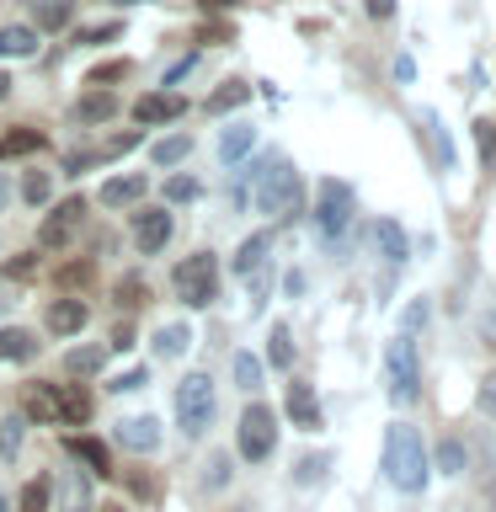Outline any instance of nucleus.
<instances>
[{
	"instance_id": "nucleus-1",
	"label": "nucleus",
	"mask_w": 496,
	"mask_h": 512,
	"mask_svg": "<svg viewBox=\"0 0 496 512\" xmlns=\"http://www.w3.org/2000/svg\"><path fill=\"white\" fill-rule=\"evenodd\" d=\"M427 448H422V432L406 427V422H395L390 432H384V480H390L395 491H427Z\"/></svg>"
},
{
	"instance_id": "nucleus-2",
	"label": "nucleus",
	"mask_w": 496,
	"mask_h": 512,
	"mask_svg": "<svg viewBox=\"0 0 496 512\" xmlns=\"http://www.w3.org/2000/svg\"><path fill=\"white\" fill-rule=\"evenodd\" d=\"M251 182H256V208L272 219H288L299 214V171L288 166L283 155H262L251 166Z\"/></svg>"
},
{
	"instance_id": "nucleus-3",
	"label": "nucleus",
	"mask_w": 496,
	"mask_h": 512,
	"mask_svg": "<svg viewBox=\"0 0 496 512\" xmlns=\"http://www.w3.org/2000/svg\"><path fill=\"white\" fill-rule=\"evenodd\" d=\"M171 283H176V299H182L187 310H208V304L219 299V256L198 251V256H187V262H176Z\"/></svg>"
},
{
	"instance_id": "nucleus-4",
	"label": "nucleus",
	"mask_w": 496,
	"mask_h": 512,
	"mask_svg": "<svg viewBox=\"0 0 496 512\" xmlns=\"http://www.w3.org/2000/svg\"><path fill=\"white\" fill-rule=\"evenodd\" d=\"M176 422H182L187 438H203L214 427V379L208 374H187L176 384Z\"/></svg>"
},
{
	"instance_id": "nucleus-5",
	"label": "nucleus",
	"mask_w": 496,
	"mask_h": 512,
	"mask_svg": "<svg viewBox=\"0 0 496 512\" xmlns=\"http://www.w3.org/2000/svg\"><path fill=\"white\" fill-rule=\"evenodd\" d=\"M235 448H240V459H251V464L272 459V448H278V416H272V406H262V400H251V406L240 411Z\"/></svg>"
},
{
	"instance_id": "nucleus-6",
	"label": "nucleus",
	"mask_w": 496,
	"mask_h": 512,
	"mask_svg": "<svg viewBox=\"0 0 496 512\" xmlns=\"http://www.w3.org/2000/svg\"><path fill=\"white\" fill-rule=\"evenodd\" d=\"M352 208H358V192L347 182H336V176H326V182L315 187V230L326 240H336L352 224Z\"/></svg>"
},
{
	"instance_id": "nucleus-7",
	"label": "nucleus",
	"mask_w": 496,
	"mask_h": 512,
	"mask_svg": "<svg viewBox=\"0 0 496 512\" xmlns=\"http://www.w3.org/2000/svg\"><path fill=\"white\" fill-rule=\"evenodd\" d=\"M384 368H390V400L395 406H411V400L422 395V368H416V342L406 331L390 342V352H384Z\"/></svg>"
},
{
	"instance_id": "nucleus-8",
	"label": "nucleus",
	"mask_w": 496,
	"mask_h": 512,
	"mask_svg": "<svg viewBox=\"0 0 496 512\" xmlns=\"http://www.w3.org/2000/svg\"><path fill=\"white\" fill-rule=\"evenodd\" d=\"M48 512H96L91 502V475L64 464L59 475H48Z\"/></svg>"
},
{
	"instance_id": "nucleus-9",
	"label": "nucleus",
	"mask_w": 496,
	"mask_h": 512,
	"mask_svg": "<svg viewBox=\"0 0 496 512\" xmlns=\"http://www.w3.org/2000/svg\"><path fill=\"white\" fill-rule=\"evenodd\" d=\"M80 219H86V198H64L54 214H48L38 224V246L43 251H59V246H70V235L80 230Z\"/></svg>"
},
{
	"instance_id": "nucleus-10",
	"label": "nucleus",
	"mask_w": 496,
	"mask_h": 512,
	"mask_svg": "<svg viewBox=\"0 0 496 512\" xmlns=\"http://www.w3.org/2000/svg\"><path fill=\"white\" fill-rule=\"evenodd\" d=\"M187 112V96H176V91H144L139 102H134V118L150 128V123H176Z\"/></svg>"
},
{
	"instance_id": "nucleus-11",
	"label": "nucleus",
	"mask_w": 496,
	"mask_h": 512,
	"mask_svg": "<svg viewBox=\"0 0 496 512\" xmlns=\"http://www.w3.org/2000/svg\"><path fill=\"white\" fill-rule=\"evenodd\" d=\"M166 240H171V214H166V208H139V214H134V246L144 256H155Z\"/></svg>"
},
{
	"instance_id": "nucleus-12",
	"label": "nucleus",
	"mask_w": 496,
	"mask_h": 512,
	"mask_svg": "<svg viewBox=\"0 0 496 512\" xmlns=\"http://www.w3.org/2000/svg\"><path fill=\"white\" fill-rule=\"evenodd\" d=\"M22 422H59V395H54V384L48 379H32L22 384Z\"/></svg>"
},
{
	"instance_id": "nucleus-13",
	"label": "nucleus",
	"mask_w": 496,
	"mask_h": 512,
	"mask_svg": "<svg viewBox=\"0 0 496 512\" xmlns=\"http://www.w3.org/2000/svg\"><path fill=\"white\" fill-rule=\"evenodd\" d=\"M54 395H59V427H86L91 422L96 400H91L86 384H54Z\"/></svg>"
},
{
	"instance_id": "nucleus-14",
	"label": "nucleus",
	"mask_w": 496,
	"mask_h": 512,
	"mask_svg": "<svg viewBox=\"0 0 496 512\" xmlns=\"http://www.w3.org/2000/svg\"><path fill=\"white\" fill-rule=\"evenodd\" d=\"M64 454L86 464V475H102V480L118 475V470H112V448L102 438H64Z\"/></svg>"
},
{
	"instance_id": "nucleus-15",
	"label": "nucleus",
	"mask_w": 496,
	"mask_h": 512,
	"mask_svg": "<svg viewBox=\"0 0 496 512\" xmlns=\"http://www.w3.org/2000/svg\"><path fill=\"white\" fill-rule=\"evenodd\" d=\"M86 320H91V310L80 299H54L43 310V326L54 331V336H75V331H86Z\"/></svg>"
},
{
	"instance_id": "nucleus-16",
	"label": "nucleus",
	"mask_w": 496,
	"mask_h": 512,
	"mask_svg": "<svg viewBox=\"0 0 496 512\" xmlns=\"http://www.w3.org/2000/svg\"><path fill=\"white\" fill-rule=\"evenodd\" d=\"M267 251H272V230L246 235V240H240V251L230 256V272H235V278H256V272H262V262H267Z\"/></svg>"
},
{
	"instance_id": "nucleus-17",
	"label": "nucleus",
	"mask_w": 496,
	"mask_h": 512,
	"mask_svg": "<svg viewBox=\"0 0 496 512\" xmlns=\"http://www.w3.org/2000/svg\"><path fill=\"white\" fill-rule=\"evenodd\" d=\"M283 406H288V422H294V427H304V432H315L320 427V400H315V390H310V384H288V400H283Z\"/></svg>"
},
{
	"instance_id": "nucleus-18",
	"label": "nucleus",
	"mask_w": 496,
	"mask_h": 512,
	"mask_svg": "<svg viewBox=\"0 0 496 512\" xmlns=\"http://www.w3.org/2000/svg\"><path fill=\"white\" fill-rule=\"evenodd\" d=\"M374 246H379V256L390 267H406L411 262V240H406V230H400L395 219H379L374 224Z\"/></svg>"
},
{
	"instance_id": "nucleus-19",
	"label": "nucleus",
	"mask_w": 496,
	"mask_h": 512,
	"mask_svg": "<svg viewBox=\"0 0 496 512\" xmlns=\"http://www.w3.org/2000/svg\"><path fill=\"white\" fill-rule=\"evenodd\" d=\"M118 443L134 448V454H155L160 448V422L155 416H128V422L118 427Z\"/></svg>"
},
{
	"instance_id": "nucleus-20",
	"label": "nucleus",
	"mask_w": 496,
	"mask_h": 512,
	"mask_svg": "<svg viewBox=\"0 0 496 512\" xmlns=\"http://www.w3.org/2000/svg\"><path fill=\"white\" fill-rule=\"evenodd\" d=\"M144 171H128V176H112V182L102 187V208H128V203H139L144 198Z\"/></svg>"
},
{
	"instance_id": "nucleus-21",
	"label": "nucleus",
	"mask_w": 496,
	"mask_h": 512,
	"mask_svg": "<svg viewBox=\"0 0 496 512\" xmlns=\"http://www.w3.org/2000/svg\"><path fill=\"white\" fill-rule=\"evenodd\" d=\"M32 54H38V27H22V22L0 27V59H32Z\"/></svg>"
},
{
	"instance_id": "nucleus-22",
	"label": "nucleus",
	"mask_w": 496,
	"mask_h": 512,
	"mask_svg": "<svg viewBox=\"0 0 496 512\" xmlns=\"http://www.w3.org/2000/svg\"><path fill=\"white\" fill-rule=\"evenodd\" d=\"M251 144H256V128H246V123L224 128V134H219V160H224V166H240V160L251 155Z\"/></svg>"
},
{
	"instance_id": "nucleus-23",
	"label": "nucleus",
	"mask_w": 496,
	"mask_h": 512,
	"mask_svg": "<svg viewBox=\"0 0 496 512\" xmlns=\"http://www.w3.org/2000/svg\"><path fill=\"white\" fill-rule=\"evenodd\" d=\"M38 150H48V134H38V128L0 134V160H22V155H38Z\"/></svg>"
},
{
	"instance_id": "nucleus-24",
	"label": "nucleus",
	"mask_w": 496,
	"mask_h": 512,
	"mask_svg": "<svg viewBox=\"0 0 496 512\" xmlns=\"http://www.w3.org/2000/svg\"><path fill=\"white\" fill-rule=\"evenodd\" d=\"M0 358H11V363H32V358H38V336L22 331V326H6V331H0Z\"/></svg>"
},
{
	"instance_id": "nucleus-25",
	"label": "nucleus",
	"mask_w": 496,
	"mask_h": 512,
	"mask_svg": "<svg viewBox=\"0 0 496 512\" xmlns=\"http://www.w3.org/2000/svg\"><path fill=\"white\" fill-rule=\"evenodd\" d=\"M27 11L38 16V27H43V32H59V27H70L75 0H27Z\"/></svg>"
},
{
	"instance_id": "nucleus-26",
	"label": "nucleus",
	"mask_w": 496,
	"mask_h": 512,
	"mask_svg": "<svg viewBox=\"0 0 496 512\" xmlns=\"http://www.w3.org/2000/svg\"><path fill=\"white\" fill-rule=\"evenodd\" d=\"M102 363H107V347L102 342H91V347H70L64 352V374H102Z\"/></svg>"
},
{
	"instance_id": "nucleus-27",
	"label": "nucleus",
	"mask_w": 496,
	"mask_h": 512,
	"mask_svg": "<svg viewBox=\"0 0 496 512\" xmlns=\"http://www.w3.org/2000/svg\"><path fill=\"white\" fill-rule=\"evenodd\" d=\"M118 96H112V91H86V96H80V123H107V118H118Z\"/></svg>"
},
{
	"instance_id": "nucleus-28",
	"label": "nucleus",
	"mask_w": 496,
	"mask_h": 512,
	"mask_svg": "<svg viewBox=\"0 0 496 512\" xmlns=\"http://www.w3.org/2000/svg\"><path fill=\"white\" fill-rule=\"evenodd\" d=\"M112 299H118V310H139V304H150V283H144V272H123V278L112 283Z\"/></svg>"
},
{
	"instance_id": "nucleus-29",
	"label": "nucleus",
	"mask_w": 496,
	"mask_h": 512,
	"mask_svg": "<svg viewBox=\"0 0 496 512\" xmlns=\"http://www.w3.org/2000/svg\"><path fill=\"white\" fill-rule=\"evenodd\" d=\"M251 102V86H246V80H224V86L214 91V96H208V112H214V118H224V112H235V107H246Z\"/></svg>"
},
{
	"instance_id": "nucleus-30",
	"label": "nucleus",
	"mask_w": 496,
	"mask_h": 512,
	"mask_svg": "<svg viewBox=\"0 0 496 512\" xmlns=\"http://www.w3.org/2000/svg\"><path fill=\"white\" fill-rule=\"evenodd\" d=\"M422 128H427V139H432V155H438V166L448 171V166H454V139H448V128L438 123V112H422Z\"/></svg>"
},
{
	"instance_id": "nucleus-31",
	"label": "nucleus",
	"mask_w": 496,
	"mask_h": 512,
	"mask_svg": "<svg viewBox=\"0 0 496 512\" xmlns=\"http://www.w3.org/2000/svg\"><path fill=\"white\" fill-rule=\"evenodd\" d=\"M187 342H192L187 326H160V331H155V358H182Z\"/></svg>"
},
{
	"instance_id": "nucleus-32",
	"label": "nucleus",
	"mask_w": 496,
	"mask_h": 512,
	"mask_svg": "<svg viewBox=\"0 0 496 512\" xmlns=\"http://www.w3.org/2000/svg\"><path fill=\"white\" fill-rule=\"evenodd\" d=\"M267 363H272V368H294V331H288V326H272Z\"/></svg>"
},
{
	"instance_id": "nucleus-33",
	"label": "nucleus",
	"mask_w": 496,
	"mask_h": 512,
	"mask_svg": "<svg viewBox=\"0 0 496 512\" xmlns=\"http://www.w3.org/2000/svg\"><path fill=\"white\" fill-rule=\"evenodd\" d=\"M187 150H192V134H171V139H160L150 150V160L155 166H176V160H187Z\"/></svg>"
},
{
	"instance_id": "nucleus-34",
	"label": "nucleus",
	"mask_w": 496,
	"mask_h": 512,
	"mask_svg": "<svg viewBox=\"0 0 496 512\" xmlns=\"http://www.w3.org/2000/svg\"><path fill=\"white\" fill-rule=\"evenodd\" d=\"M464 464H470V448H464L459 438H443L438 443V470L443 475H464Z\"/></svg>"
},
{
	"instance_id": "nucleus-35",
	"label": "nucleus",
	"mask_w": 496,
	"mask_h": 512,
	"mask_svg": "<svg viewBox=\"0 0 496 512\" xmlns=\"http://www.w3.org/2000/svg\"><path fill=\"white\" fill-rule=\"evenodd\" d=\"M16 512H48V475H32L22 496H16Z\"/></svg>"
},
{
	"instance_id": "nucleus-36",
	"label": "nucleus",
	"mask_w": 496,
	"mask_h": 512,
	"mask_svg": "<svg viewBox=\"0 0 496 512\" xmlns=\"http://www.w3.org/2000/svg\"><path fill=\"white\" fill-rule=\"evenodd\" d=\"M128 75H134V64H128V59H107V64H96V70H91L86 86L91 91H107L112 80H128Z\"/></svg>"
},
{
	"instance_id": "nucleus-37",
	"label": "nucleus",
	"mask_w": 496,
	"mask_h": 512,
	"mask_svg": "<svg viewBox=\"0 0 496 512\" xmlns=\"http://www.w3.org/2000/svg\"><path fill=\"white\" fill-rule=\"evenodd\" d=\"M48 192H54V176H48V171H27V176H22V198H27V203L43 208Z\"/></svg>"
},
{
	"instance_id": "nucleus-38",
	"label": "nucleus",
	"mask_w": 496,
	"mask_h": 512,
	"mask_svg": "<svg viewBox=\"0 0 496 512\" xmlns=\"http://www.w3.org/2000/svg\"><path fill=\"white\" fill-rule=\"evenodd\" d=\"M91 278H96V262H91V256H80V262L59 267V288H86Z\"/></svg>"
},
{
	"instance_id": "nucleus-39",
	"label": "nucleus",
	"mask_w": 496,
	"mask_h": 512,
	"mask_svg": "<svg viewBox=\"0 0 496 512\" xmlns=\"http://www.w3.org/2000/svg\"><path fill=\"white\" fill-rule=\"evenodd\" d=\"M235 384L240 390H256V384H262V363H256L251 352H235Z\"/></svg>"
},
{
	"instance_id": "nucleus-40",
	"label": "nucleus",
	"mask_w": 496,
	"mask_h": 512,
	"mask_svg": "<svg viewBox=\"0 0 496 512\" xmlns=\"http://www.w3.org/2000/svg\"><path fill=\"white\" fill-rule=\"evenodd\" d=\"M16 454H22V416L0 422V459H16Z\"/></svg>"
},
{
	"instance_id": "nucleus-41",
	"label": "nucleus",
	"mask_w": 496,
	"mask_h": 512,
	"mask_svg": "<svg viewBox=\"0 0 496 512\" xmlns=\"http://www.w3.org/2000/svg\"><path fill=\"white\" fill-rule=\"evenodd\" d=\"M326 464H331L326 454H304V459L294 464V480H299V486H315V480L326 475Z\"/></svg>"
},
{
	"instance_id": "nucleus-42",
	"label": "nucleus",
	"mask_w": 496,
	"mask_h": 512,
	"mask_svg": "<svg viewBox=\"0 0 496 512\" xmlns=\"http://www.w3.org/2000/svg\"><path fill=\"white\" fill-rule=\"evenodd\" d=\"M198 198V176H171L166 182V203H192Z\"/></svg>"
},
{
	"instance_id": "nucleus-43",
	"label": "nucleus",
	"mask_w": 496,
	"mask_h": 512,
	"mask_svg": "<svg viewBox=\"0 0 496 512\" xmlns=\"http://www.w3.org/2000/svg\"><path fill=\"white\" fill-rule=\"evenodd\" d=\"M475 139H480V166H496V123H475Z\"/></svg>"
},
{
	"instance_id": "nucleus-44",
	"label": "nucleus",
	"mask_w": 496,
	"mask_h": 512,
	"mask_svg": "<svg viewBox=\"0 0 496 512\" xmlns=\"http://www.w3.org/2000/svg\"><path fill=\"white\" fill-rule=\"evenodd\" d=\"M118 32H123V22H102V27H86V32H75V43H112V38H118Z\"/></svg>"
},
{
	"instance_id": "nucleus-45",
	"label": "nucleus",
	"mask_w": 496,
	"mask_h": 512,
	"mask_svg": "<svg viewBox=\"0 0 496 512\" xmlns=\"http://www.w3.org/2000/svg\"><path fill=\"white\" fill-rule=\"evenodd\" d=\"M224 480H230V454H214V459H208V475H203V486H208V491H219Z\"/></svg>"
},
{
	"instance_id": "nucleus-46",
	"label": "nucleus",
	"mask_w": 496,
	"mask_h": 512,
	"mask_svg": "<svg viewBox=\"0 0 496 512\" xmlns=\"http://www.w3.org/2000/svg\"><path fill=\"white\" fill-rule=\"evenodd\" d=\"M144 384H150V368H128L123 379H112V390H118V395H134V390H144Z\"/></svg>"
},
{
	"instance_id": "nucleus-47",
	"label": "nucleus",
	"mask_w": 496,
	"mask_h": 512,
	"mask_svg": "<svg viewBox=\"0 0 496 512\" xmlns=\"http://www.w3.org/2000/svg\"><path fill=\"white\" fill-rule=\"evenodd\" d=\"M32 272H38V256H11V262H6V278L11 283H27Z\"/></svg>"
},
{
	"instance_id": "nucleus-48",
	"label": "nucleus",
	"mask_w": 496,
	"mask_h": 512,
	"mask_svg": "<svg viewBox=\"0 0 496 512\" xmlns=\"http://www.w3.org/2000/svg\"><path fill=\"white\" fill-rule=\"evenodd\" d=\"M480 411H486L491 422H496V374H486V379H480Z\"/></svg>"
},
{
	"instance_id": "nucleus-49",
	"label": "nucleus",
	"mask_w": 496,
	"mask_h": 512,
	"mask_svg": "<svg viewBox=\"0 0 496 512\" xmlns=\"http://www.w3.org/2000/svg\"><path fill=\"white\" fill-rule=\"evenodd\" d=\"M427 315H432V310H427V299H416L411 310H406V336H411V331H422V326H427Z\"/></svg>"
},
{
	"instance_id": "nucleus-50",
	"label": "nucleus",
	"mask_w": 496,
	"mask_h": 512,
	"mask_svg": "<svg viewBox=\"0 0 496 512\" xmlns=\"http://www.w3.org/2000/svg\"><path fill=\"white\" fill-rule=\"evenodd\" d=\"M192 64H198V54H187V59H176V64H171V70H166V86H176V80H182V75L192 70Z\"/></svg>"
},
{
	"instance_id": "nucleus-51",
	"label": "nucleus",
	"mask_w": 496,
	"mask_h": 512,
	"mask_svg": "<svg viewBox=\"0 0 496 512\" xmlns=\"http://www.w3.org/2000/svg\"><path fill=\"white\" fill-rule=\"evenodd\" d=\"M368 16H374V22H390V16H395V0H368Z\"/></svg>"
},
{
	"instance_id": "nucleus-52",
	"label": "nucleus",
	"mask_w": 496,
	"mask_h": 512,
	"mask_svg": "<svg viewBox=\"0 0 496 512\" xmlns=\"http://www.w3.org/2000/svg\"><path fill=\"white\" fill-rule=\"evenodd\" d=\"M128 486H134V496H144V502L155 496V480L150 475H128Z\"/></svg>"
},
{
	"instance_id": "nucleus-53",
	"label": "nucleus",
	"mask_w": 496,
	"mask_h": 512,
	"mask_svg": "<svg viewBox=\"0 0 496 512\" xmlns=\"http://www.w3.org/2000/svg\"><path fill=\"white\" fill-rule=\"evenodd\" d=\"M112 347H118V352H128V347H134V326H128V320H123L118 331H112Z\"/></svg>"
},
{
	"instance_id": "nucleus-54",
	"label": "nucleus",
	"mask_w": 496,
	"mask_h": 512,
	"mask_svg": "<svg viewBox=\"0 0 496 512\" xmlns=\"http://www.w3.org/2000/svg\"><path fill=\"white\" fill-rule=\"evenodd\" d=\"M198 38H203V43H224V38H230V27H219V22H208V27L198 32Z\"/></svg>"
},
{
	"instance_id": "nucleus-55",
	"label": "nucleus",
	"mask_w": 496,
	"mask_h": 512,
	"mask_svg": "<svg viewBox=\"0 0 496 512\" xmlns=\"http://www.w3.org/2000/svg\"><path fill=\"white\" fill-rule=\"evenodd\" d=\"M230 6H240V0H203V11H230Z\"/></svg>"
},
{
	"instance_id": "nucleus-56",
	"label": "nucleus",
	"mask_w": 496,
	"mask_h": 512,
	"mask_svg": "<svg viewBox=\"0 0 496 512\" xmlns=\"http://www.w3.org/2000/svg\"><path fill=\"white\" fill-rule=\"evenodd\" d=\"M6 96H11V75L0 70V102H6Z\"/></svg>"
},
{
	"instance_id": "nucleus-57",
	"label": "nucleus",
	"mask_w": 496,
	"mask_h": 512,
	"mask_svg": "<svg viewBox=\"0 0 496 512\" xmlns=\"http://www.w3.org/2000/svg\"><path fill=\"white\" fill-rule=\"evenodd\" d=\"M6 203H11V182L0 176V208H6Z\"/></svg>"
},
{
	"instance_id": "nucleus-58",
	"label": "nucleus",
	"mask_w": 496,
	"mask_h": 512,
	"mask_svg": "<svg viewBox=\"0 0 496 512\" xmlns=\"http://www.w3.org/2000/svg\"><path fill=\"white\" fill-rule=\"evenodd\" d=\"M0 512H11V502H6V496H0Z\"/></svg>"
},
{
	"instance_id": "nucleus-59",
	"label": "nucleus",
	"mask_w": 496,
	"mask_h": 512,
	"mask_svg": "<svg viewBox=\"0 0 496 512\" xmlns=\"http://www.w3.org/2000/svg\"><path fill=\"white\" fill-rule=\"evenodd\" d=\"M102 512H123V507H102Z\"/></svg>"
},
{
	"instance_id": "nucleus-60",
	"label": "nucleus",
	"mask_w": 496,
	"mask_h": 512,
	"mask_svg": "<svg viewBox=\"0 0 496 512\" xmlns=\"http://www.w3.org/2000/svg\"><path fill=\"white\" fill-rule=\"evenodd\" d=\"M123 6H139V0H123Z\"/></svg>"
}]
</instances>
